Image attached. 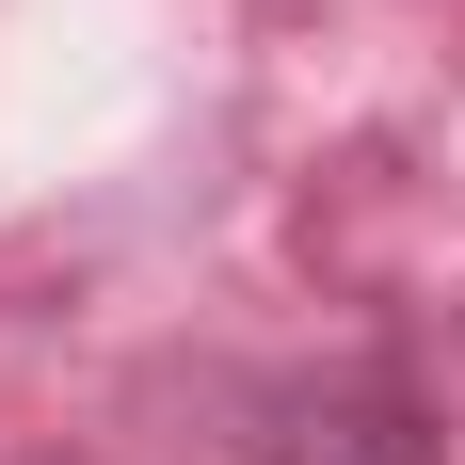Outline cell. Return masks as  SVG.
<instances>
[{"label": "cell", "mask_w": 465, "mask_h": 465, "mask_svg": "<svg viewBox=\"0 0 465 465\" xmlns=\"http://www.w3.org/2000/svg\"><path fill=\"white\" fill-rule=\"evenodd\" d=\"M257 465H433V450H418V418H401V385L337 370V385L289 401V433H257Z\"/></svg>", "instance_id": "cell-1"}]
</instances>
